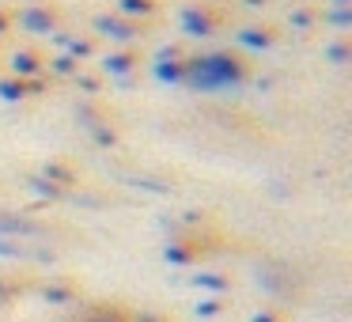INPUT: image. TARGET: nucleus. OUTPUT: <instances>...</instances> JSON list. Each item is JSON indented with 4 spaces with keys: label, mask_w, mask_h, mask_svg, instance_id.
<instances>
[{
    "label": "nucleus",
    "mask_w": 352,
    "mask_h": 322,
    "mask_svg": "<svg viewBox=\"0 0 352 322\" xmlns=\"http://www.w3.org/2000/svg\"><path fill=\"white\" fill-rule=\"evenodd\" d=\"M322 19H326L329 27H337V31H349L352 27V8H329V12H322Z\"/></svg>",
    "instance_id": "ddd939ff"
},
{
    "label": "nucleus",
    "mask_w": 352,
    "mask_h": 322,
    "mask_svg": "<svg viewBox=\"0 0 352 322\" xmlns=\"http://www.w3.org/2000/svg\"><path fill=\"white\" fill-rule=\"evenodd\" d=\"M314 19H318V16H314L311 8H292V12H288V23L296 27V31H307V27H314Z\"/></svg>",
    "instance_id": "dca6fc26"
},
{
    "label": "nucleus",
    "mask_w": 352,
    "mask_h": 322,
    "mask_svg": "<svg viewBox=\"0 0 352 322\" xmlns=\"http://www.w3.org/2000/svg\"><path fill=\"white\" fill-rule=\"evenodd\" d=\"M152 76L160 80V84H167V87H182L186 84L182 57H178V61H152Z\"/></svg>",
    "instance_id": "6e6552de"
},
{
    "label": "nucleus",
    "mask_w": 352,
    "mask_h": 322,
    "mask_svg": "<svg viewBox=\"0 0 352 322\" xmlns=\"http://www.w3.org/2000/svg\"><path fill=\"white\" fill-rule=\"evenodd\" d=\"M235 46L250 50V54H261V50H273L276 46V34H273V27H239V31H235Z\"/></svg>",
    "instance_id": "39448f33"
},
{
    "label": "nucleus",
    "mask_w": 352,
    "mask_h": 322,
    "mask_svg": "<svg viewBox=\"0 0 352 322\" xmlns=\"http://www.w3.org/2000/svg\"><path fill=\"white\" fill-rule=\"evenodd\" d=\"M352 0H333V8H349Z\"/></svg>",
    "instance_id": "393cba45"
},
{
    "label": "nucleus",
    "mask_w": 352,
    "mask_h": 322,
    "mask_svg": "<svg viewBox=\"0 0 352 322\" xmlns=\"http://www.w3.org/2000/svg\"><path fill=\"white\" fill-rule=\"evenodd\" d=\"M42 178H54V182H61V186H72V182H80V175L69 167V163H46V171H42Z\"/></svg>",
    "instance_id": "9d476101"
},
{
    "label": "nucleus",
    "mask_w": 352,
    "mask_h": 322,
    "mask_svg": "<svg viewBox=\"0 0 352 322\" xmlns=\"http://www.w3.org/2000/svg\"><path fill=\"white\" fill-rule=\"evenodd\" d=\"M0 231H19V235H34V231H42L34 220H27V216H4L0 213Z\"/></svg>",
    "instance_id": "f8f14e48"
},
{
    "label": "nucleus",
    "mask_w": 352,
    "mask_h": 322,
    "mask_svg": "<svg viewBox=\"0 0 352 322\" xmlns=\"http://www.w3.org/2000/svg\"><path fill=\"white\" fill-rule=\"evenodd\" d=\"M155 0H118V12H122V19H129V23H140V19H152L155 16Z\"/></svg>",
    "instance_id": "1a4fd4ad"
},
{
    "label": "nucleus",
    "mask_w": 352,
    "mask_h": 322,
    "mask_svg": "<svg viewBox=\"0 0 352 322\" xmlns=\"http://www.w3.org/2000/svg\"><path fill=\"white\" fill-rule=\"evenodd\" d=\"M0 99H4V103H23L27 99V84H23V80H16V76H4V80H0Z\"/></svg>",
    "instance_id": "9b49d317"
},
{
    "label": "nucleus",
    "mask_w": 352,
    "mask_h": 322,
    "mask_svg": "<svg viewBox=\"0 0 352 322\" xmlns=\"http://www.w3.org/2000/svg\"><path fill=\"white\" fill-rule=\"evenodd\" d=\"M178 23H182V31L190 34V39H208V34L216 31V16L208 8H182V16H178Z\"/></svg>",
    "instance_id": "20e7f679"
},
{
    "label": "nucleus",
    "mask_w": 352,
    "mask_h": 322,
    "mask_svg": "<svg viewBox=\"0 0 352 322\" xmlns=\"http://www.w3.org/2000/svg\"><path fill=\"white\" fill-rule=\"evenodd\" d=\"M246 4H250V8H265V0H246Z\"/></svg>",
    "instance_id": "b1692460"
},
{
    "label": "nucleus",
    "mask_w": 352,
    "mask_h": 322,
    "mask_svg": "<svg viewBox=\"0 0 352 322\" xmlns=\"http://www.w3.org/2000/svg\"><path fill=\"white\" fill-rule=\"evenodd\" d=\"M91 27H95V34L99 39H110V42H122V46H133V42L144 34V27L140 23H129V19H122V16H95L91 19Z\"/></svg>",
    "instance_id": "f03ea898"
},
{
    "label": "nucleus",
    "mask_w": 352,
    "mask_h": 322,
    "mask_svg": "<svg viewBox=\"0 0 352 322\" xmlns=\"http://www.w3.org/2000/svg\"><path fill=\"white\" fill-rule=\"evenodd\" d=\"M19 31H31V34H54L57 31V12L46 8V4H31L16 16Z\"/></svg>",
    "instance_id": "7ed1b4c3"
},
{
    "label": "nucleus",
    "mask_w": 352,
    "mask_h": 322,
    "mask_svg": "<svg viewBox=\"0 0 352 322\" xmlns=\"http://www.w3.org/2000/svg\"><path fill=\"white\" fill-rule=\"evenodd\" d=\"M99 322H107V319H99Z\"/></svg>",
    "instance_id": "a878e982"
},
{
    "label": "nucleus",
    "mask_w": 352,
    "mask_h": 322,
    "mask_svg": "<svg viewBox=\"0 0 352 322\" xmlns=\"http://www.w3.org/2000/svg\"><path fill=\"white\" fill-rule=\"evenodd\" d=\"M178 57H182V50H178V46H163L152 61H178Z\"/></svg>",
    "instance_id": "aec40b11"
},
{
    "label": "nucleus",
    "mask_w": 352,
    "mask_h": 322,
    "mask_svg": "<svg viewBox=\"0 0 352 322\" xmlns=\"http://www.w3.org/2000/svg\"><path fill=\"white\" fill-rule=\"evenodd\" d=\"M8 23H12V19H8V16H4V12H0V34L8 31Z\"/></svg>",
    "instance_id": "5701e85b"
},
{
    "label": "nucleus",
    "mask_w": 352,
    "mask_h": 322,
    "mask_svg": "<svg viewBox=\"0 0 352 322\" xmlns=\"http://www.w3.org/2000/svg\"><path fill=\"white\" fill-rule=\"evenodd\" d=\"M42 92H46V80H42V76L27 80V95H42Z\"/></svg>",
    "instance_id": "4be33fe9"
},
{
    "label": "nucleus",
    "mask_w": 352,
    "mask_h": 322,
    "mask_svg": "<svg viewBox=\"0 0 352 322\" xmlns=\"http://www.w3.org/2000/svg\"><path fill=\"white\" fill-rule=\"evenodd\" d=\"M76 87L84 95H95V92H99V80H95V76H80V72H76Z\"/></svg>",
    "instance_id": "6ab92c4d"
},
{
    "label": "nucleus",
    "mask_w": 352,
    "mask_h": 322,
    "mask_svg": "<svg viewBox=\"0 0 352 322\" xmlns=\"http://www.w3.org/2000/svg\"><path fill=\"white\" fill-rule=\"evenodd\" d=\"M69 57L72 61H84V57H95V42L91 39H69Z\"/></svg>",
    "instance_id": "4468645a"
},
{
    "label": "nucleus",
    "mask_w": 352,
    "mask_h": 322,
    "mask_svg": "<svg viewBox=\"0 0 352 322\" xmlns=\"http://www.w3.org/2000/svg\"><path fill=\"white\" fill-rule=\"evenodd\" d=\"M91 137L99 140L102 148H114V144H118V133L110 129V125H102V122H99V125H95V129H91Z\"/></svg>",
    "instance_id": "f3484780"
},
{
    "label": "nucleus",
    "mask_w": 352,
    "mask_h": 322,
    "mask_svg": "<svg viewBox=\"0 0 352 322\" xmlns=\"http://www.w3.org/2000/svg\"><path fill=\"white\" fill-rule=\"evenodd\" d=\"M326 54H329V61H337V65H344V61H349V57H352V50H349V46H344V42H333V46H329V50H326Z\"/></svg>",
    "instance_id": "a211bd4d"
},
{
    "label": "nucleus",
    "mask_w": 352,
    "mask_h": 322,
    "mask_svg": "<svg viewBox=\"0 0 352 322\" xmlns=\"http://www.w3.org/2000/svg\"><path fill=\"white\" fill-rule=\"evenodd\" d=\"M99 69L114 80H129V72L137 69V54L133 50H114V54L99 57Z\"/></svg>",
    "instance_id": "0eeeda50"
},
{
    "label": "nucleus",
    "mask_w": 352,
    "mask_h": 322,
    "mask_svg": "<svg viewBox=\"0 0 352 322\" xmlns=\"http://www.w3.org/2000/svg\"><path fill=\"white\" fill-rule=\"evenodd\" d=\"M186 65V84L182 87H193V92H220V87H239L246 84V61L235 54H193V57H182Z\"/></svg>",
    "instance_id": "f257e3e1"
},
{
    "label": "nucleus",
    "mask_w": 352,
    "mask_h": 322,
    "mask_svg": "<svg viewBox=\"0 0 352 322\" xmlns=\"http://www.w3.org/2000/svg\"><path fill=\"white\" fill-rule=\"evenodd\" d=\"M167 258L170 261H190V250H186V246H167Z\"/></svg>",
    "instance_id": "412c9836"
},
{
    "label": "nucleus",
    "mask_w": 352,
    "mask_h": 322,
    "mask_svg": "<svg viewBox=\"0 0 352 322\" xmlns=\"http://www.w3.org/2000/svg\"><path fill=\"white\" fill-rule=\"evenodd\" d=\"M50 72H57V76H76L80 65L72 61L69 54H61V57H50Z\"/></svg>",
    "instance_id": "2eb2a0df"
},
{
    "label": "nucleus",
    "mask_w": 352,
    "mask_h": 322,
    "mask_svg": "<svg viewBox=\"0 0 352 322\" xmlns=\"http://www.w3.org/2000/svg\"><path fill=\"white\" fill-rule=\"evenodd\" d=\"M8 69H12V76L16 80H34V76H42L46 72V65H42V57L34 54V50H16V54L8 57Z\"/></svg>",
    "instance_id": "423d86ee"
}]
</instances>
